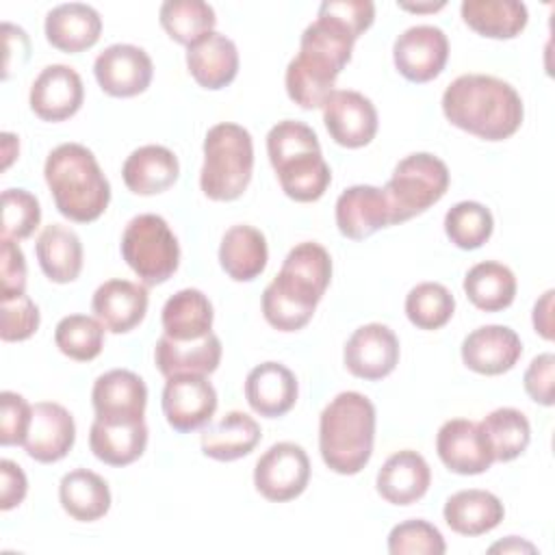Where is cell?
<instances>
[{
  "label": "cell",
  "instance_id": "1f68e13d",
  "mask_svg": "<svg viewBox=\"0 0 555 555\" xmlns=\"http://www.w3.org/2000/svg\"><path fill=\"white\" fill-rule=\"evenodd\" d=\"M35 254L41 271L50 282L67 284L80 275L82 243L78 234L61 223H50L41 230Z\"/></svg>",
  "mask_w": 555,
  "mask_h": 555
},
{
  "label": "cell",
  "instance_id": "5b68a950",
  "mask_svg": "<svg viewBox=\"0 0 555 555\" xmlns=\"http://www.w3.org/2000/svg\"><path fill=\"white\" fill-rule=\"evenodd\" d=\"M375 405L356 390L338 392L319 418V451L338 475L360 473L373 453Z\"/></svg>",
  "mask_w": 555,
  "mask_h": 555
},
{
  "label": "cell",
  "instance_id": "f35d334b",
  "mask_svg": "<svg viewBox=\"0 0 555 555\" xmlns=\"http://www.w3.org/2000/svg\"><path fill=\"white\" fill-rule=\"evenodd\" d=\"M163 30L182 46H193L215 30V9L204 0H167L160 4Z\"/></svg>",
  "mask_w": 555,
  "mask_h": 555
},
{
  "label": "cell",
  "instance_id": "277c9868",
  "mask_svg": "<svg viewBox=\"0 0 555 555\" xmlns=\"http://www.w3.org/2000/svg\"><path fill=\"white\" fill-rule=\"evenodd\" d=\"M56 210L76 223H91L111 202V184L95 156L80 143L56 145L43 165Z\"/></svg>",
  "mask_w": 555,
  "mask_h": 555
},
{
  "label": "cell",
  "instance_id": "60d3db41",
  "mask_svg": "<svg viewBox=\"0 0 555 555\" xmlns=\"http://www.w3.org/2000/svg\"><path fill=\"white\" fill-rule=\"evenodd\" d=\"M104 325L87 314H69L56 323L54 343L59 351L76 362H89L104 347Z\"/></svg>",
  "mask_w": 555,
  "mask_h": 555
},
{
  "label": "cell",
  "instance_id": "bcb514c9",
  "mask_svg": "<svg viewBox=\"0 0 555 555\" xmlns=\"http://www.w3.org/2000/svg\"><path fill=\"white\" fill-rule=\"evenodd\" d=\"M33 418V405L17 392L4 390L0 395V444H24Z\"/></svg>",
  "mask_w": 555,
  "mask_h": 555
},
{
  "label": "cell",
  "instance_id": "74e56055",
  "mask_svg": "<svg viewBox=\"0 0 555 555\" xmlns=\"http://www.w3.org/2000/svg\"><path fill=\"white\" fill-rule=\"evenodd\" d=\"M494 462H512L531 440V425L527 416L516 408H496L477 423Z\"/></svg>",
  "mask_w": 555,
  "mask_h": 555
},
{
  "label": "cell",
  "instance_id": "4316f807",
  "mask_svg": "<svg viewBox=\"0 0 555 555\" xmlns=\"http://www.w3.org/2000/svg\"><path fill=\"white\" fill-rule=\"evenodd\" d=\"M180 165L176 154L165 145L137 147L121 167V178L134 195H156L176 184Z\"/></svg>",
  "mask_w": 555,
  "mask_h": 555
},
{
  "label": "cell",
  "instance_id": "83f0119b",
  "mask_svg": "<svg viewBox=\"0 0 555 555\" xmlns=\"http://www.w3.org/2000/svg\"><path fill=\"white\" fill-rule=\"evenodd\" d=\"M154 362L165 377L171 375H210L221 362V340L217 334H208L199 340H173L160 336L154 347Z\"/></svg>",
  "mask_w": 555,
  "mask_h": 555
},
{
  "label": "cell",
  "instance_id": "30bf717a",
  "mask_svg": "<svg viewBox=\"0 0 555 555\" xmlns=\"http://www.w3.org/2000/svg\"><path fill=\"white\" fill-rule=\"evenodd\" d=\"M310 481V460L295 442H275L256 462L254 486L273 503L297 499Z\"/></svg>",
  "mask_w": 555,
  "mask_h": 555
},
{
  "label": "cell",
  "instance_id": "cb8c5ba5",
  "mask_svg": "<svg viewBox=\"0 0 555 555\" xmlns=\"http://www.w3.org/2000/svg\"><path fill=\"white\" fill-rule=\"evenodd\" d=\"M43 30L52 48L76 54L98 43L102 35V17L89 4L67 2L48 11Z\"/></svg>",
  "mask_w": 555,
  "mask_h": 555
},
{
  "label": "cell",
  "instance_id": "9a60e30c",
  "mask_svg": "<svg viewBox=\"0 0 555 555\" xmlns=\"http://www.w3.org/2000/svg\"><path fill=\"white\" fill-rule=\"evenodd\" d=\"M330 137L343 147H364L377 134V111L360 91L334 89L323 104Z\"/></svg>",
  "mask_w": 555,
  "mask_h": 555
},
{
  "label": "cell",
  "instance_id": "816d5d0a",
  "mask_svg": "<svg viewBox=\"0 0 555 555\" xmlns=\"http://www.w3.org/2000/svg\"><path fill=\"white\" fill-rule=\"evenodd\" d=\"M2 39H4V78H9L13 67V56L17 54L20 63L24 65L30 56V43H28V35L20 26H13L9 22L2 24Z\"/></svg>",
  "mask_w": 555,
  "mask_h": 555
},
{
  "label": "cell",
  "instance_id": "44dd1931",
  "mask_svg": "<svg viewBox=\"0 0 555 555\" xmlns=\"http://www.w3.org/2000/svg\"><path fill=\"white\" fill-rule=\"evenodd\" d=\"M147 301L150 297L145 284L115 278L95 288L91 310L108 332L126 334L143 321Z\"/></svg>",
  "mask_w": 555,
  "mask_h": 555
},
{
  "label": "cell",
  "instance_id": "11a10c76",
  "mask_svg": "<svg viewBox=\"0 0 555 555\" xmlns=\"http://www.w3.org/2000/svg\"><path fill=\"white\" fill-rule=\"evenodd\" d=\"M2 150H4V163H2V169H7L11 165V160L17 156V150H20V143H17V137L11 134V132H4L2 134Z\"/></svg>",
  "mask_w": 555,
  "mask_h": 555
},
{
  "label": "cell",
  "instance_id": "d590c367",
  "mask_svg": "<svg viewBox=\"0 0 555 555\" xmlns=\"http://www.w3.org/2000/svg\"><path fill=\"white\" fill-rule=\"evenodd\" d=\"M89 447L100 462L108 466H128L139 460L147 447L145 421L117 425L95 418L89 431Z\"/></svg>",
  "mask_w": 555,
  "mask_h": 555
},
{
  "label": "cell",
  "instance_id": "d4e9b609",
  "mask_svg": "<svg viewBox=\"0 0 555 555\" xmlns=\"http://www.w3.org/2000/svg\"><path fill=\"white\" fill-rule=\"evenodd\" d=\"M431 483V470L425 457L412 449L392 453L377 473V492L392 505H412L425 496Z\"/></svg>",
  "mask_w": 555,
  "mask_h": 555
},
{
  "label": "cell",
  "instance_id": "9f6ffc18",
  "mask_svg": "<svg viewBox=\"0 0 555 555\" xmlns=\"http://www.w3.org/2000/svg\"><path fill=\"white\" fill-rule=\"evenodd\" d=\"M401 9L405 11H416V13H423V11H438L444 7V2H438V4H399Z\"/></svg>",
  "mask_w": 555,
  "mask_h": 555
},
{
  "label": "cell",
  "instance_id": "7a4b0ae2",
  "mask_svg": "<svg viewBox=\"0 0 555 555\" xmlns=\"http://www.w3.org/2000/svg\"><path fill=\"white\" fill-rule=\"evenodd\" d=\"M332 280V258L319 243L295 245L262 293V314L280 332H297L312 319Z\"/></svg>",
  "mask_w": 555,
  "mask_h": 555
},
{
  "label": "cell",
  "instance_id": "e575fe53",
  "mask_svg": "<svg viewBox=\"0 0 555 555\" xmlns=\"http://www.w3.org/2000/svg\"><path fill=\"white\" fill-rule=\"evenodd\" d=\"M59 501L74 520L93 522L108 512L111 490L98 473L74 468L65 473L59 483Z\"/></svg>",
  "mask_w": 555,
  "mask_h": 555
},
{
  "label": "cell",
  "instance_id": "6da1fadb",
  "mask_svg": "<svg viewBox=\"0 0 555 555\" xmlns=\"http://www.w3.org/2000/svg\"><path fill=\"white\" fill-rule=\"evenodd\" d=\"M356 39L345 24L317 13V20L301 33L297 56L286 67L288 98L306 111L323 108L338 74L351 61Z\"/></svg>",
  "mask_w": 555,
  "mask_h": 555
},
{
  "label": "cell",
  "instance_id": "f546056e",
  "mask_svg": "<svg viewBox=\"0 0 555 555\" xmlns=\"http://www.w3.org/2000/svg\"><path fill=\"white\" fill-rule=\"evenodd\" d=\"M269 260L267 238L260 230L238 223L225 230L219 245V264L234 282L256 280Z\"/></svg>",
  "mask_w": 555,
  "mask_h": 555
},
{
  "label": "cell",
  "instance_id": "f6af8a7d",
  "mask_svg": "<svg viewBox=\"0 0 555 555\" xmlns=\"http://www.w3.org/2000/svg\"><path fill=\"white\" fill-rule=\"evenodd\" d=\"M37 327L39 308L26 293L0 299V338L4 343L26 340L37 332Z\"/></svg>",
  "mask_w": 555,
  "mask_h": 555
},
{
  "label": "cell",
  "instance_id": "4dcf8cb0",
  "mask_svg": "<svg viewBox=\"0 0 555 555\" xmlns=\"http://www.w3.org/2000/svg\"><path fill=\"white\" fill-rule=\"evenodd\" d=\"M260 425L254 416L232 410L219 423L204 429L202 453L217 462H232L249 455L260 442Z\"/></svg>",
  "mask_w": 555,
  "mask_h": 555
},
{
  "label": "cell",
  "instance_id": "7bdbcfd3",
  "mask_svg": "<svg viewBox=\"0 0 555 555\" xmlns=\"http://www.w3.org/2000/svg\"><path fill=\"white\" fill-rule=\"evenodd\" d=\"M41 221V208L33 193L26 189L2 191V228L0 238L22 241L28 238Z\"/></svg>",
  "mask_w": 555,
  "mask_h": 555
},
{
  "label": "cell",
  "instance_id": "7dc6e473",
  "mask_svg": "<svg viewBox=\"0 0 555 555\" xmlns=\"http://www.w3.org/2000/svg\"><path fill=\"white\" fill-rule=\"evenodd\" d=\"M525 392L540 405H553L555 399V356L540 353L531 360L522 375Z\"/></svg>",
  "mask_w": 555,
  "mask_h": 555
},
{
  "label": "cell",
  "instance_id": "e0dca14e",
  "mask_svg": "<svg viewBox=\"0 0 555 555\" xmlns=\"http://www.w3.org/2000/svg\"><path fill=\"white\" fill-rule=\"evenodd\" d=\"M85 100L78 72L69 65H48L30 85V108L43 121H65L76 115Z\"/></svg>",
  "mask_w": 555,
  "mask_h": 555
},
{
  "label": "cell",
  "instance_id": "ba28073f",
  "mask_svg": "<svg viewBox=\"0 0 555 555\" xmlns=\"http://www.w3.org/2000/svg\"><path fill=\"white\" fill-rule=\"evenodd\" d=\"M449 189L447 165L429 154L416 152L397 163L382 189L390 208V225L403 223L442 199Z\"/></svg>",
  "mask_w": 555,
  "mask_h": 555
},
{
  "label": "cell",
  "instance_id": "52a82bcc",
  "mask_svg": "<svg viewBox=\"0 0 555 555\" xmlns=\"http://www.w3.org/2000/svg\"><path fill=\"white\" fill-rule=\"evenodd\" d=\"M254 171L251 134L232 121L212 126L204 137L199 186L208 199L232 202L243 195Z\"/></svg>",
  "mask_w": 555,
  "mask_h": 555
},
{
  "label": "cell",
  "instance_id": "484cf974",
  "mask_svg": "<svg viewBox=\"0 0 555 555\" xmlns=\"http://www.w3.org/2000/svg\"><path fill=\"white\" fill-rule=\"evenodd\" d=\"M186 67L199 87L217 91L236 78L238 50L230 37L212 30L186 48Z\"/></svg>",
  "mask_w": 555,
  "mask_h": 555
},
{
  "label": "cell",
  "instance_id": "2e32d148",
  "mask_svg": "<svg viewBox=\"0 0 555 555\" xmlns=\"http://www.w3.org/2000/svg\"><path fill=\"white\" fill-rule=\"evenodd\" d=\"M343 360L351 375L377 382L395 371L399 362V340L388 325L366 323L347 338Z\"/></svg>",
  "mask_w": 555,
  "mask_h": 555
},
{
  "label": "cell",
  "instance_id": "7c38bea8",
  "mask_svg": "<svg viewBox=\"0 0 555 555\" xmlns=\"http://www.w3.org/2000/svg\"><path fill=\"white\" fill-rule=\"evenodd\" d=\"M217 410V390L206 375H171L163 388V414L180 434L204 427Z\"/></svg>",
  "mask_w": 555,
  "mask_h": 555
},
{
  "label": "cell",
  "instance_id": "ee69618b",
  "mask_svg": "<svg viewBox=\"0 0 555 555\" xmlns=\"http://www.w3.org/2000/svg\"><path fill=\"white\" fill-rule=\"evenodd\" d=\"M444 551L442 533L421 518L403 520L388 533V553L392 555H442Z\"/></svg>",
  "mask_w": 555,
  "mask_h": 555
},
{
  "label": "cell",
  "instance_id": "ac0fdd59",
  "mask_svg": "<svg viewBox=\"0 0 555 555\" xmlns=\"http://www.w3.org/2000/svg\"><path fill=\"white\" fill-rule=\"evenodd\" d=\"M436 451L440 462L457 475H481L494 457L477 423L468 418H451L436 434Z\"/></svg>",
  "mask_w": 555,
  "mask_h": 555
},
{
  "label": "cell",
  "instance_id": "7402d4cb",
  "mask_svg": "<svg viewBox=\"0 0 555 555\" xmlns=\"http://www.w3.org/2000/svg\"><path fill=\"white\" fill-rule=\"evenodd\" d=\"M336 225L351 241H362L379 228L390 225V208L384 191L371 184L345 189L336 199Z\"/></svg>",
  "mask_w": 555,
  "mask_h": 555
},
{
  "label": "cell",
  "instance_id": "5bb4252c",
  "mask_svg": "<svg viewBox=\"0 0 555 555\" xmlns=\"http://www.w3.org/2000/svg\"><path fill=\"white\" fill-rule=\"evenodd\" d=\"M91 401L95 418L104 423H141L147 405V386L137 373L113 369L95 379Z\"/></svg>",
  "mask_w": 555,
  "mask_h": 555
},
{
  "label": "cell",
  "instance_id": "f1b7e54d",
  "mask_svg": "<svg viewBox=\"0 0 555 555\" xmlns=\"http://www.w3.org/2000/svg\"><path fill=\"white\" fill-rule=\"evenodd\" d=\"M444 522L460 535H483L501 525L505 507L496 494L488 490H460L451 494L442 509Z\"/></svg>",
  "mask_w": 555,
  "mask_h": 555
},
{
  "label": "cell",
  "instance_id": "ffe728a7",
  "mask_svg": "<svg viewBox=\"0 0 555 555\" xmlns=\"http://www.w3.org/2000/svg\"><path fill=\"white\" fill-rule=\"evenodd\" d=\"M520 356V336L507 325H481L462 343V362L479 375H503Z\"/></svg>",
  "mask_w": 555,
  "mask_h": 555
},
{
  "label": "cell",
  "instance_id": "9c48e42d",
  "mask_svg": "<svg viewBox=\"0 0 555 555\" xmlns=\"http://www.w3.org/2000/svg\"><path fill=\"white\" fill-rule=\"evenodd\" d=\"M121 256L141 284L167 282L180 264V245L160 215H137L121 234Z\"/></svg>",
  "mask_w": 555,
  "mask_h": 555
},
{
  "label": "cell",
  "instance_id": "8fae6325",
  "mask_svg": "<svg viewBox=\"0 0 555 555\" xmlns=\"http://www.w3.org/2000/svg\"><path fill=\"white\" fill-rule=\"evenodd\" d=\"M449 39L438 26L418 24L403 30L392 46L397 72L410 82H429L444 69Z\"/></svg>",
  "mask_w": 555,
  "mask_h": 555
},
{
  "label": "cell",
  "instance_id": "8d00e7d4",
  "mask_svg": "<svg viewBox=\"0 0 555 555\" xmlns=\"http://www.w3.org/2000/svg\"><path fill=\"white\" fill-rule=\"evenodd\" d=\"M464 293L475 308L483 312H499L512 306L516 297V275L501 262L483 260L468 269L464 278Z\"/></svg>",
  "mask_w": 555,
  "mask_h": 555
},
{
  "label": "cell",
  "instance_id": "3957f363",
  "mask_svg": "<svg viewBox=\"0 0 555 555\" xmlns=\"http://www.w3.org/2000/svg\"><path fill=\"white\" fill-rule=\"evenodd\" d=\"M442 113L460 130L486 141L509 139L525 117L518 91L488 74L457 76L442 93Z\"/></svg>",
  "mask_w": 555,
  "mask_h": 555
},
{
  "label": "cell",
  "instance_id": "d6986e66",
  "mask_svg": "<svg viewBox=\"0 0 555 555\" xmlns=\"http://www.w3.org/2000/svg\"><path fill=\"white\" fill-rule=\"evenodd\" d=\"M76 440V425L72 414L54 401H39L33 405L30 427L24 440L28 457L41 464L63 460Z\"/></svg>",
  "mask_w": 555,
  "mask_h": 555
},
{
  "label": "cell",
  "instance_id": "4fadbf2b",
  "mask_svg": "<svg viewBox=\"0 0 555 555\" xmlns=\"http://www.w3.org/2000/svg\"><path fill=\"white\" fill-rule=\"evenodd\" d=\"M93 74L104 93L113 98H134L150 87L154 65L143 48L113 43L95 56Z\"/></svg>",
  "mask_w": 555,
  "mask_h": 555
},
{
  "label": "cell",
  "instance_id": "b9f144b4",
  "mask_svg": "<svg viewBox=\"0 0 555 555\" xmlns=\"http://www.w3.org/2000/svg\"><path fill=\"white\" fill-rule=\"evenodd\" d=\"M494 230L492 212L479 202H457L444 215V232L460 249L481 247Z\"/></svg>",
  "mask_w": 555,
  "mask_h": 555
},
{
  "label": "cell",
  "instance_id": "8992f818",
  "mask_svg": "<svg viewBox=\"0 0 555 555\" xmlns=\"http://www.w3.org/2000/svg\"><path fill=\"white\" fill-rule=\"evenodd\" d=\"M267 154L282 191L295 202H317L332 182L319 137L304 121H278L267 134Z\"/></svg>",
  "mask_w": 555,
  "mask_h": 555
},
{
  "label": "cell",
  "instance_id": "d6a6232c",
  "mask_svg": "<svg viewBox=\"0 0 555 555\" xmlns=\"http://www.w3.org/2000/svg\"><path fill=\"white\" fill-rule=\"evenodd\" d=\"M212 304L197 288H182L173 293L163 306V330L173 340H199L212 330Z\"/></svg>",
  "mask_w": 555,
  "mask_h": 555
},
{
  "label": "cell",
  "instance_id": "c3c4849f",
  "mask_svg": "<svg viewBox=\"0 0 555 555\" xmlns=\"http://www.w3.org/2000/svg\"><path fill=\"white\" fill-rule=\"evenodd\" d=\"M26 288V260L15 241L0 238V299L15 297Z\"/></svg>",
  "mask_w": 555,
  "mask_h": 555
},
{
  "label": "cell",
  "instance_id": "ab89813d",
  "mask_svg": "<svg viewBox=\"0 0 555 555\" xmlns=\"http://www.w3.org/2000/svg\"><path fill=\"white\" fill-rule=\"evenodd\" d=\"M455 299L444 284L421 282L405 297V317L418 330H440L453 317Z\"/></svg>",
  "mask_w": 555,
  "mask_h": 555
},
{
  "label": "cell",
  "instance_id": "603a6c76",
  "mask_svg": "<svg viewBox=\"0 0 555 555\" xmlns=\"http://www.w3.org/2000/svg\"><path fill=\"white\" fill-rule=\"evenodd\" d=\"M297 392L295 373L280 362H262L245 377V399L249 408L264 418H278L291 412Z\"/></svg>",
  "mask_w": 555,
  "mask_h": 555
},
{
  "label": "cell",
  "instance_id": "836d02e7",
  "mask_svg": "<svg viewBox=\"0 0 555 555\" xmlns=\"http://www.w3.org/2000/svg\"><path fill=\"white\" fill-rule=\"evenodd\" d=\"M462 20L481 37L514 39L527 26V7L518 0H464Z\"/></svg>",
  "mask_w": 555,
  "mask_h": 555
},
{
  "label": "cell",
  "instance_id": "f5cc1de1",
  "mask_svg": "<svg viewBox=\"0 0 555 555\" xmlns=\"http://www.w3.org/2000/svg\"><path fill=\"white\" fill-rule=\"evenodd\" d=\"M553 291H546L533 306V327L544 340H553Z\"/></svg>",
  "mask_w": 555,
  "mask_h": 555
},
{
  "label": "cell",
  "instance_id": "db71d44e",
  "mask_svg": "<svg viewBox=\"0 0 555 555\" xmlns=\"http://www.w3.org/2000/svg\"><path fill=\"white\" fill-rule=\"evenodd\" d=\"M490 553H535V546L527 540H520L516 535H509L488 548Z\"/></svg>",
  "mask_w": 555,
  "mask_h": 555
},
{
  "label": "cell",
  "instance_id": "f907efd6",
  "mask_svg": "<svg viewBox=\"0 0 555 555\" xmlns=\"http://www.w3.org/2000/svg\"><path fill=\"white\" fill-rule=\"evenodd\" d=\"M0 507L4 512L17 507L28 490V481L24 470L11 462V460H2L0 462Z\"/></svg>",
  "mask_w": 555,
  "mask_h": 555
},
{
  "label": "cell",
  "instance_id": "681fc988",
  "mask_svg": "<svg viewBox=\"0 0 555 555\" xmlns=\"http://www.w3.org/2000/svg\"><path fill=\"white\" fill-rule=\"evenodd\" d=\"M319 13L338 20L356 37H360L375 20V4L369 0H325L321 2Z\"/></svg>",
  "mask_w": 555,
  "mask_h": 555
}]
</instances>
